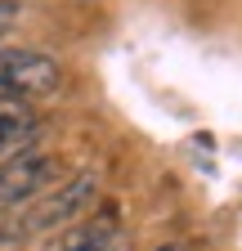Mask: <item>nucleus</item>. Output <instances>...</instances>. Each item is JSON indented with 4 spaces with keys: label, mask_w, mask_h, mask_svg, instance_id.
<instances>
[{
    "label": "nucleus",
    "mask_w": 242,
    "mask_h": 251,
    "mask_svg": "<svg viewBox=\"0 0 242 251\" xmlns=\"http://www.w3.org/2000/svg\"><path fill=\"white\" fill-rule=\"evenodd\" d=\"M63 85L58 63L41 50H0V90L18 99H45Z\"/></svg>",
    "instance_id": "obj_1"
},
{
    "label": "nucleus",
    "mask_w": 242,
    "mask_h": 251,
    "mask_svg": "<svg viewBox=\"0 0 242 251\" xmlns=\"http://www.w3.org/2000/svg\"><path fill=\"white\" fill-rule=\"evenodd\" d=\"M95 188H99V184H95V175H76V179H68L63 188H54L49 198H36V206L18 220V229H23V233H45V229L68 225L72 215H81V211L90 206Z\"/></svg>",
    "instance_id": "obj_2"
},
{
    "label": "nucleus",
    "mask_w": 242,
    "mask_h": 251,
    "mask_svg": "<svg viewBox=\"0 0 242 251\" xmlns=\"http://www.w3.org/2000/svg\"><path fill=\"white\" fill-rule=\"evenodd\" d=\"M49 179V157L41 152H18L9 162H0V211L32 202Z\"/></svg>",
    "instance_id": "obj_3"
},
{
    "label": "nucleus",
    "mask_w": 242,
    "mask_h": 251,
    "mask_svg": "<svg viewBox=\"0 0 242 251\" xmlns=\"http://www.w3.org/2000/svg\"><path fill=\"white\" fill-rule=\"evenodd\" d=\"M32 130H36L32 103L18 99V94H0V152H5V148H18Z\"/></svg>",
    "instance_id": "obj_4"
},
{
    "label": "nucleus",
    "mask_w": 242,
    "mask_h": 251,
    "mask_svg": "<svg viewBox=\"0 0 242 251\" xmlns=\"http://www.w3.org/2000/svg\"><path fill=\"white\" fill-rule=\"evenodd\" d=\"M14 18H18V9H14V0H0V36L14 27Z\"/></svg>",
    "instance_id": "obj_5"
},
{
    "label": "nucleus",
    "mask_w": 242,
    "mask_h": 251,
    "mask_svg": "<svg viewBox=\"0 0 242 251\" xmlns=\"http://www.w3.org/2000/svg\"><path fill=\"white\" fill-rule=\"evenodd\" d=\"M157 251H179V247H157Z\"/></svg>",
    "instance_id": "obj_6"
}]
</instances>
